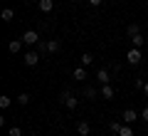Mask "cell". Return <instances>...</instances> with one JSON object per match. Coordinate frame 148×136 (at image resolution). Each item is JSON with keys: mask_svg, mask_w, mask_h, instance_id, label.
Segmentation results:
<instances>
[{"mask_svg": "<svg viewBox=\"0 0 148 136\" xmlns=\"http://www.w3.org/2000/svg\"><path fill=\"white\" fill-rule=\"evenodd\" d=\"M59 101H62L67 109H77V106H79V99H77L72 92H62V94H59Z\"/></svg>", "mask_w": 148, "mask_h": 136, "instance_id": "cell-1", "label": "cell"}, {"mask_svg": "<svg viewBox=\"0 0 148 136\" xmlns=\"http://www.w3.org/2000/svg\"><path fill=\"white\" fill-rule=\"evenodd\" d=\"M22 42L32 47V45H37V42H40V35H37L35 30H25V32H22Z\"/></svg>", "mask_w": 148, "mask_h": 136, "instance_id": "cell-2", "label": "cell"}, {"mask_svg": "<svg viewBox=\"0 0 148 136\" xmlns=\"http://www.w3.org/2000/svg\"><path fill=\"white\" fill-rule=\"evenodd\" d=\"M126 59H128V62H131V64H138V62H141V47H131V50H128V52H126Z\"/></svg>", "mask_w": 148, "mask_h": 136, "instance_id": "cell-3", "label": "cell"}, {"mask_svg": "<svg viewBox=\"0 0 148 136\" xmlns=\"http://www.w3.org/2000/svg\"><path fill=\"white\" fill-rule=\"evenodd\" d=\"M22 62H25L27 67H37V62H40V55H37V52H32V50H30V52H25Z\"/></svg>", "mask_w": 148, "mask_h": 136, "instance_id": "cell-4", "label": "cell"}, {"mask_svg": "<svg viewBox=\"0 0 148 136\" xmlns=\"http://www.w3.org/2000/svg\"><path fill=\"white\" fill-rule=\"evenodd\" d=\"M96 82H99V84H111V74H109L106 67H101L99 72H96Z\"/></svg>", "mask_w": 148, "mask_h": 136, "instance_id": "cell-5", "label": "cell"}, {"mask_svg": "<svg viewBox=\"0 0 148 136\" xmlns=\"http://www.w3.org/2000/svg\"><path fill=\"white\" fill-rule=\"evenodd\" d=\"M136 119H138L136 109H123V114H121V121H123V124H133Z\"/></svg>", "mask_w": 148, "mask_h": 136, "instance_id": "cell-6", "label": "cell"}, {"mask_svg": "<svg viewBox=\"0 0 148 136\" xmlns=\"http://www.w3.org/2000/svg\"><path fill=\"white\" fill-rule=\"evenodd\" d=\"M37 8L42 12H52L54 10V0H37Z\"/></svg>", "mask_w": 148, "mask_h": 136, "instance_id": "cell-7", "label": "cell"}, {"mask_svg": "<svg viewBox=\"0 0 148 136\" xmlns=\"http://www.w3.org/2000/svg\"><path fill=\"white\" fill-rule=\"evenodd\" d=\"M72 77L77 79V82H82V79H86V67H84V64H79V67H74Z\"/></svg>", "mask_w": 148, "mask_h": 136, "instance_id": "cell-8", "label": "cell"}, {"mask_svg": "<svg viewBox=\"0 0 148 136\" xmlns=\"http://www.w3.org/2000/svg\"><path fill=\"white\" fill-rule=\"evenodd\" d=\"M77 134H79V136H89V134H91L89 121H79V124H77Z\"/></svg>", "mask_w": 148, "mask_h": 136, "instance_id": "cell-9", "label": "cell"}, {"mask_svg": "<svg viewBox=\"0 0 148 136\" xmlns=\"http://www.w3.org/2000/svg\"><path fill=\"white\" fill-rule=\"evenodd\" d=\"M22 45H25V42H22V37H20V40H12L10 45H8V50H10L12 55H17V52H22Z\"/></svg>", "mask_w": 148, "mask_h": 136, "instance_id": "cell-10", "label": "cell"}, {"mask_svg": "<svg viewBox=\"0 0 148 136\" xmlns=\"http://www.w3.org/2000/svg\"><path fill=\"white\" fill-rule=\"evenodd\" d=\"M0 17H3V22H12L15 20V10L12 8H5V10L0 12Z\"/></svg>", "mask_w": 148, "mask_h": 136, "instance_id": "cell-11", "label": "cell"}, {"mask_svg": "<svg viewBox=\"0 0 148 136\" xmlns=\"http://www.w3.org/2000/svg\"><path fill=\"white\" fill-rule=\"evenodd\" d=\"M101 97L104 99H114V87L111 84H101Z\"/></svg>", "mask_w": 148, "mask_h": 136, "instance_id": "cell-12", "label": "cell"}, {"mask_svg": "<svg viewBox=\"0 0 148 136\" xmlns=\"http://www.w3.org/2000/svg\"><path fill=\"white\" fill-rule=\"evenodd\" d=\"M126 32H128V37H133V35H141V25H138V22H131V25L126 27Z\"/></svg>", "mask_w": 148, "mask_h": 136, "instance_id": "cell-13", "label": "cell"}, {"mask_svg": "<svg viewBox=\"0 0 148 136\" xmlns=\"http://www.w3.org/2000/svg\"><path fill=\"white\" fill-rule=\"evenodd\" d=\"M17 104H20V106H27V104H30V94H27V92H22V94H17Z\"/></svg>", "mask_w": 148, "mask_h": 136, "instance_id": "cell-14", "label": "cell"}, {"mask_svg": "<svg viewBox=\"0 0 148 136\" xmlns=\"http://www.w3.org/2000/svg\"><path fill=\"white\" fill-rule=\"evenodd\" d=\"M59 47H62L59 40H49V42H47V52H59Z\"/></svg>", "mask_w": 148, "mask_h": 136, "instance_id": "cell-15", "label": "cell"}, {"mask_svg": "<svg viewBox=\"0 0 148 136\" xmlns=\"http://www.w3.org/2000/svg\"><path fill=\"white\" fill-rule=\"evenodd\" d=\"M79 62L84 64V67H89V64H94V57H91L89 52H84V55H82V57H79Z\"/></svg>", "mask_w": 148, "mask_h": 136, "instance_id": "cell-16", "label": "cell"}, {"mask_svg": "<svg viewBox=\"0 0 148 136\" xmlns=\"http://www.w3.org/2000/svg\"><path fill=\"white\" fill-rule=\"evenodd\" d=\"M131 42H133V47H143L146 37H143V35H133V37H131Z\"/></svg>", "mask_w": 148, "mask_h": 136, "instance_id": "cell-17", "label": "cell"}, {"mask_svg": "<svg viewBox=\"0 0 148 136\" xmlns=\"http://www.w3.org/2000/svg\"><path fill=\"white\" fill-rule=\"evenodd\" d=\"M119 136H133L131 124H123V126H121V131H119Z\"/></svg>", "mask_w": 148, "mask_h": 136, "instance_id": "cell-18", "label": "cell"}, {"mask_svg": "<svg viewBox=\"0 0 148 136\" xmlns=\"http://www.w3.org/2000/svg\"><path fill=\"white\" fill-rule=\"evenodd\" d=\"M10 104H12V99H10V97H5V94L0 97V109H8Z\"/></svg>", "mask_w": 148, "mask_h": 136, "instance_id": "cell-19", "label": "cell"}, {"mask_svg": "<svg viewBox=\"0 0 148 136\" xmlns=\"http://www.w3.org/2000/svg\"><path fill=\"white\" fill-rule=\"evenodd\" d=\"M121 126H123V121H114V124H111V134H114V136H119Z\"/></svg>", "mask_w": 148, "mask_h": 136, "instance_id": "cell-20", "label": "cell"}, {"mask_svg": "<svg viewBox=\"0 0 148 136\" xmlns=\"http://www.w3.org/2000/svg\"><path fill=\"white\" fill-rule=\"evenodd\" d=\"M8 136H22V129L20 126H10L8 129Z\"/></svg>", "mask_w": 148, "mask_h": 136, "instance_id": "cell-21", "label": "cell"}, {"mask_svg": "<svg viewBox=\"0 0 148 136\" xmlns=\"http://www.w3.org/2000/svg\"><path fill=\"white\" fill-rule=\"evenodd\" d=\"M84 94L89 97V99H94V97H96V89H94V87H86V89H84Z\"/></svg>", "mask_w": 148, "mask_h": 136, "instance_id": "cell-22", "label": "cell"}, {"mask_svg": "<svg viewBox=\"0 0 148 136\" xmlns=\"http://www.w3.org/2000/svg\"><path fill=\"white\" fill-rule=\"evenodd\" d=\"M143 84H146L143 79H133V87H136V89H143Z\"/></svg>", "mask_w": 148, "mask_h": 136, "instance_id": "cell-23", "label": "cell"}, {"mask_svg": "<svg viewBox=\"0 0 148 136\" xmlns=\"http://www.w3.org/2000/svg\"><path fill=\"white\" fill-rule=\"evenodd\" d=\"M37 47H40V52H47V42L40 40V42H37Z\"/></svg>", "mask_w": 148, "mask_h": 136, "instance_id": "cell-24", "label": "cell"}, {"mask_svg": "<svg viewBox=\"0 0 148 136\" xmlns=\"http://www.w3.org/2000/svg\"><path fill=\"white\" fill-rule=\"evenodd\" d=\"M141 119H143V121H148V106H143V111H141Z\"/></svg>", "mask_w": 148, "mask_h": 136, "instance_id": "cell-25", "label": "cell"}, {"mask_svg": "<svg viewBox=\"0 0 148 136\" xmlns=\"http://www.w3.org/2000/svg\"><path fill=\"white\" fill-rule=\"evenodd\" d=\"M89 3H91V5H94V8H99L101 3H104V0H89Z\"/></svg>", "mask_w": 148, "mask_h": 136, "instance_id": "cell-26", "label": "cell"}, {"mask_svg": "<svg viewBox=\"0 0 148 136\" xmlns=\"http://www.w3.org/2000/svg\"><path fill=\"white\" fill-rule=\"evenodd\" d=\"M143 94H148V82H146V84H143Z\"/></svg>", "mask_w": 148, "mask_h": 136, "instance_id": "cell-27", "label": "cell"}]
</instances>
